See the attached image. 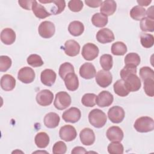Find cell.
Here are the masks:
<instances>
[{
	"label": "cell",
	"instance_id": "12",
	"mask_svg": "<svg viewBox=\"0 0 154 154\" xmlns=\"http://www.w3.org/2000/svg\"><path fill=\"white\" fill-rule=\"evenodd\" d=\"M81 117V112L79 109L76 107H72L65 111L62 115L63 119L66 122L72 123H76L79 120Z\"/></svg>",
	"mask_w": 154,
	"mask_h": 154
},
{
	"label": "cell",
	"instance_id": "8",
	"mask_svg": "<svg viewBox=\"0 0 154 154\" xmlns=\"http://www.w3.org/2000/svg\"><path fill=\"white\" fill-rule=\"evenodd\" d=\"M37 103L43 106L50 105L54 99V94L49 90L45 89L38 91L36 95Z\"/></svg>",
	"mask_w": 154,
	"mask_h": 154
},
{
	"label": "cell",
	"instance_id": "40",
	"mask_svg": "<svg viewBox=\"0 0 154 154\" xmlns=\"http://www.w3.org/2000/svg\"><path fill=\"white\" fill-rule=\"evenodd\" d=\"M140 76L144 81L147 79H154V71L149 67H143L140 69Z\"/></svg>",
	"mask_w": 154,
	"mask_h": 154
},
{
	"label": "cell",
	"instance_id": "44",
	"mask_svg": "<svg viewBox=\"0 0 154 154\" xmlns=\"http://www.w3.org/2000/svg\"><path fill=\"white\" fill-rule=\"evenodd\" d=\"M137 73V67L130 66V65H126L123 69H122L120 71V75L123 80L126 78L129 75L131 74H136Z\"/></svg>",
	"mask_w": 154,
	"mask_h": 154
},
{
	"label": "cell",
	"instance_id": "38",
	"mask_svg": "<svg viewBox=\"0 0 154 154\" xmlns=\"http://www.w3.org/2000/svg\"><path fill=\"white\" fill-rule=\"evenodd\" d=\"M96 95L94 93H86L81 99V102L85 106L93 107L96 105Z\"/></svg>",
	"mask_w": 154,
	"mask_h": 154
},
{
	"label": "cell",
	"instance_id": "7",
	"mask_svg": "<svg viewBox=\"0 0 154 154\" xmlns=\"http://www.w3.org/2000/svg\"><path fill=\"white\" fill-rule=\"evenodd\" d=\"M125 116V112L123 108L119 106H114L110 108L108 111V117L113 123H121Z\"/></svg>",
	"mask_w": 154,
	"mask_h": 154
},
{
	"label": "cell",
	"instance_id": "46",
	"mask_svg": "<svg viewBox=\"0 0 154 154\" xmlns=\"http://www.w3.org/2000/svg\"><path fill=\"white\" fill-rule=\"evenodd\" d=\"M83 2L79 0H71L68 2V7L70 11L79 12L83 8Z\"/></svg>",
	"mask_w": 154,
	"mask_h": 154
},
{
	"label": "cell",
	"instance_id": "6",
	"mask_svg": "<svg viewBox=\"0 0 154 154\" xmlns=\"http://www.w3.org/2000/svg\"><path fill=\"white\" fill-rule=\"evenodd\" d=\"M95 79L97 84L100 87L106 88L111 84L112 81V76L111 72L109 71L100 70L96 73L95 75Z\"/></svg>",
	"mask_w": 154,
	"mask_h": 154
},
{
	"label": "cell",
	"instance_id": "30",
	"mask_svg": "<svg viewBox=\"0 0 154 154\" xmlns=\"http://www.w3.org/2000/svg\"><path fill=\"white\" fill-rule=\"evenodd\" d=\"M127 50L126 45L122 42H116L111 46V53L114 55H124Z\"/></svg>",
	"mask_w": 154,
	"mask_h": 154
},
{
	"label": "cell",
	"instance_id": "41",
	"mask_svg": "<svg viewBox=\"0 0 154 154\" xmlns=\"http://www.w3.org/2000/svg\"><path fill=\"white\" fill-rule=\"evenodd\" d=\"M144 90L150 97L154 96V79H147L144 81Z\"/></svg>",
	"mask_w": 154,
	"mask_h": 154
},
{
	"label": "cell",
	"instance_id": "5",
	"mask_svg": "<svg viewBox=\"0 0 154 154\" xmlns=\"http://www.w3.org/2000/svg\"><path fill=\"white\" fill-rule=\"evenodd\" d=\"M39 35L44 38H49L52 37L55 32L54 24L51 21L42 22L38 28Z\"/></svg>",
	"mask_w": 154,
	"mask_h": 154
},
{
	"label": "cell",
	"instance_id": "23",
	"mask_svg": "<svg viewBox=\"0 0 154 154\" xmlns=\"http://www.w3.org/2000/svg\"><path fill=\"white\" fill-rule=\"evenodd\" d=\"M60 120V116L55 112H51L46 114L44 117V124L46 127L53 129L57 127Z\"/></svg>",
	"mask_w": 154,
	"mask_h": 154
},
{
	"label": "cell",
	"instance_id": "32",
	"mask_svg": "<svg viewBox=\"0 0 154 154\" xmlns=\"http://www.w3.org/2000/svg\"><path fill=\"white\" fill-rule=\"evenodd\" d=\"M125 65H130L137 67L140 63V57L137 53L131 52L128 54L125 58Z\"/></svg>",
	"mask_w": 154,
	"mask_h": 154
},
{
	"label": "cell",
	"instance_id": "10",
	"mask_svg": "<svg viewBox=\"0 0 154 154\" xmlns=\"http://www.w3.org/2000/svg\"><path fill=\"white\" fill-rule=\"evenodd\" d=\"M125 85L129 92H134L140 90L141 86V80L136 74H131L124 79Z\"/></svg>",
	"mask_w": 154,
	"mask_h": 154
},
{
	"label": "cell",
	"instance_id": "18",
	"mask_svg": "<svg viewBox=\"0 0 154 154\" xmlns=\"http://www.w3.org/2000/svg\"><path fill=\"white\" fill-rule=\"evenodd\" d=\"M63 49L67 55L75 57L79 53L80 45L74 40H69L65 42Z\"/></svg>",
	"mask_w": 154,
	"mask_h": 154
},
{
	"label": "cell",
	"instance_id": "29",
	"mask_svg": "<svg viewBox=\"0 0 154 154\" xmlns=\"http://www.w3.org/2000/svg\"><path fill=\"white\" fill-rule=\"evenodd\" d=\"M108 17L100 13H96L91 17V22L96 27L102 28L108 23Z\"/></svg>",
	"mask_w": 154,
	"mask_h": 154
},
{
	"label": "cell",
	"instance_id": "9",
	"mask_svg": "<svg viewBox=\"0 0 154 154\" xmlns=\"http://www.w3.org/2000/svg\"><path fill=\"white\" fill-rule=\"evenodd\" d=\"M59 135L61 139L65 141H71L75 140L77 136L75 128L70 125L62 126L59 131Z\"/></svg>",
	"mask_w": 154,
	"mask_h": 154
},
{
	"label": "cell",
	"instance_id": "49",
	"mask_svg": "<svg viewBox=\"0 0 154 154\" xmlns=\"http://www.w3.org/2000/svg\"><path fill=\"white\" fill-rule=\"evenodd\" d=\"M87 152L86 151L85 149L81 147V146H77L73 149L71 153H86Z\"/></svg>",
	"mask_w": 154,
	"mask_h": 154
},
{
	"label": "cell",
	"instance_id": "39",
	"mask_svg": "<svg viewBox=\"0 0 154 154\" xmlns=\"http://www.w3.org/2000/svg\"><path fill=\"white\" fill-rule=\"evenodd\" d=\"M27 63L33 67H37L42 66L44 63L42 60V57L37 55V54H31L27 58Z\"/></svg>",
	"mask_w": 154,
	"mask_h": 154
},
{
	"label": "cell",
	"instance_id": "47",
	"mask_svg": "<svg viewBox=\"0 0 154 154\" xmlns=\"http://www.w3.org/2000/svg\"><path fill=\"white\" fill-rule=\"evenodd\" d=\"M85 3L87 5L91 8H97L101 5L102 3V0H85Z\"/></svg>",
	"mask_w": 154,
	"mask_h": 154
},
{
	"label": "cell",
	"instance_id": "19",
	"mask_svg": "<svg viewBox=\"0 0 154 154\" xmlns=\"http://www.w3.org/2000/svg\"><path fill=\"white\" fill-rule=\"evenodd\" d=\"M57 78L56 73L52 69H47L43 70L40 75V80L43 84L50 87L55 82Z\"/></svg>",
	"mask_w": 154,
	"mask_h": 154
},
{
	"label": "cell",
	"instance_id": "35",
	"mask_svg": "<svg viewBox=\"0 0 154 154\" xmlns=\"http://www.w3.org/2000/svg\"><path fill=\"white\" fill-rule=\"evenodd\" d=\"M140 42L144 48H150L153 45L154 37L150 34L141 33L140 35Z\"/></svg>",
	"mask_w": 154,
	"mask_h": 154
},
{
	"label": "cell",
	"instance_id": "17",
	"mask_svg": "<svg viewBox=\"0 0 154 154\" xmlns=\"http://www.w3.org/2000/svg\"><path fill=\"white\" fill-rule=\"evenodd\" d=\"M96 69L94 65L90 63H85L79 69L80 76L85 79L93 78L96 75Z\"/></svg>",
	"mask_w": 154,
	"mask_h": 154
},
{
	"label": "cell",
	"instance_id": "50",
	"mask_svg": "<svg viewBox=\"0 0 154 154\" xmlns=\"http://www.w3.org/2000/svg\"><path fill=\"white\" fill-rule=\"evenodd\" d=\"M153 6H151L150 7H149L147 11L146 12V14L147 16V17L152 19H154V17H153Z\"/></svg>",
	"mask_w": 154,
	"mask_h": 154
},
{
	"label": "cell",
	"instance_id": "45",
	"mask_svg": "<svg viewBox=\"0 0 154 154\" xmlns=\"http://www.w3.org/2000/svg\"><path fill=\"white\" fill-rule=\"evenodd\" d=\"M67 150L66 144L61 141H57L52 147V153L54 154H64Z\"/></svg>",
	"mask_w": 154,
	"mask_h": 154
},
{
	"label": "cell",
	"instance_id": "20",
	"mask_svg": "<svg viewBox=\"0 0 154 154\" xmlns=\"http://www.w3.org/2000/svg\"><path fill=\"white\" fill-rule=\"evenodd\" d=\"M64 81L66 88L72 91H74L78 88L79 80L75 73H68L64 78Z\"/></svg>",
	"mask_w": 154,
	"mask_h": 154
},
{
	"label": "cell",
	"instance_id": "33",
	"mask_svg": "<svg viewBox=\"0 0 154 154\" xmlns=\"http://www.w3.org/2000/svg\"><path fill=\"white\" fill-rule=\"evenodd\" d=\"M100 64L104 70L108 71L112 67V57L109 54H103L100 58Z\"/></svg>",
	"mask_w": 154,
	"mask_h": 154
},
{
	"label": "cell",
	"instance_id": "1",
	"mask_svg": "<svg viewBox=\"0 0 154 154\" xmlns=\"http://www.w3.org/2000/svg\"><path fill=\"white\" fill-rule=\"evenodd\" d=\"M88 121L94 128H101L106 123L107 117L103 111L96 108L89 112Z\"/></svg>",
	"mask_w": 154,
	"mask_h": 154
},
{
	"label": "cell",
	"instance_id": "3",
	"mask_svg": "<svg viewBox=\"0 0 154 154\" xmlns=\"http://www.w3.org/2000/svg\"><path fill=\"white\" fill-rule=\"evenodd\" d=\"M71 102V97L67 92L60 91L55 95L54 105L57 109L63 110L70 105Z\"/></svg>",
	"mask_w": 154,
	"mask_h": 154
},
{
	"label": "cell",
	"instance_id": "37",
	"mask_svg": "<svg viewBox=\"0 0 154 154\" xmlns=\"http://www.w3.org/2000/svg\"><path fill=\"white\" fill-rule=\"evenodd\" d=\"M108 152L111 154H123L124 147L122 144L117 141H112L108 146Z\"/></svg>",
	"mask_w": 154,
	"mask_h": 154
},
{
	"label": "cell",
	"instance_id": "26",
	"mask_svg": "<svg viewBox=\"0 0 154 154\" xmlns=\"http://www.w3.org/2000/svg\"><path fill=\"white\" fill-rule=\"evenodd\" d=\"M68 31L71 35L75 37L79 36L84 32V26L80 21L74 20L69 25Z\"/></svg>",
	"mask_w": 154,
	"mask_h": 154
},
{
	"label": "cell",
	"instance_id": "25",
	"mask_svg": "<svg viewBox=\"0 0 154 154\" xmlns=\"http://www.w3.org/2000/svg\"><path fill=\"white\" fill-rule=\"evenodd\" d=\"M31 9L35 17L39 19H45L51 15V13H49L45 7L38 4L37 1H33Z\"/></svg>",
	"mask_w": 154,
	"mask_h": 154
},
{
	"label": "cell",
	"instance_id": "21",
	"mask_svg": "<svg viewBox=\"0 0 154 154\" xmlns=\"http://www.w3.org/2000/svg\"><path fill=\"white\" fill-rule=\"evenodd\" d=\"M116 8L117 4L116 1L112 0L104 1L103 2H102L100 5V13L104 14L106 16H111L115 13Z\"/></svg>",
	"mask_w": 154,
	"mask_h": 154
},
{
	"label": "cell",
	"instance_id": "15",
	"mask_svg": "<svg viewBox=\"0 0 154 154\" xmlns=\"http://www.w3.org/2000/svg\"><path fill=\"white\" fill-rule=\"evenodd\" d=\"M106 135L110 141L120 142L123 138L124 134L120 128L116 126H112L107 129Z\"/></svg>",
	"mask_w": 154,
	"mask_h": 154
},
{
	"label": "cell",
	"instance_id": "31",
	"mask_svg": "<svg viewBox=\"0 0 154 154\" xmlns=\"http://www.w3.org/2000/svg\"><path fill=\"white\" fill-rule=\"evenodd\" d=\"M146 15V9L140 5L134 6L130 11L131 17L135 20H141Z\"/></svg>",
	"mask_w": 154,
	"mask_h": 154
},
{
	"label": "cell",
	"instance_id": "34",
	"mask_svg": "<svg viewBox=\"0 0 154 154\" xmlns=\"http://www.w3.org/2000/svg\"><path fill=\"white\" fill-rule=\"evenodd\" d=\"M140 28L144 32L154 31V19L144 17L140 21Z\"/></svg>",
	"mask_w": 154,
	"mask_h": 154
},
{
	"label": "cell",
	"instance_id": "2",
	"mask_svg": "<svg viewBox=\"0 0 154 154\" xmlns=\"http://www.w3.org/2000/svg\"><path fill=\"white\" fill-rule=\"evenodd\" d=\"M134 127L137 132H149L153 130L154 121L152 118L148 116L140 117L135 120Z\"/></svg>",
	"mask_w": 154,
	"mask_h": 154
},
{
	"label": "cell",
	"instance_id": "28",
	"mask_svg": "<svg viewBox=\"0 0 154 154\" xmlns=\"http://www.w3.org/2000/svg\"><path fill=\"white\" fill-rule=\"evenodd\" d=\"M113 88L114 93L120 97L127 96L129 93V91L125 87L124 80H123L122 79L117 80L114 84Z\"/></svg>",
	"mask_w": 154,
	"mask_h": 154
},
{
	"label": "cell",
	"instance_id": "24",
	"mask_svg": "<svg viewBox=\"0 0 154 154\" xmlns=\"http://www.w3.org/2000/svg\"><path fill=\"white\" fill-rule=\"evenodd\" d=\"M16 86L15 78L9 74L3 75L1 78V87L2 90L9 91L13 90Z\"/></svg>",
	"mask_w": 154,
	"mask_h": 154
},
{
	"label": "cell",
	"instance_id": "4",
	"mask_svg": "<svg viewBox=\"0 0 154 154\" xmlns=\"http://www.w3.org/2000/svg\"><path fill=\"white\" fill-rule=\"evenodd\" d=\"M99 53V48L96 45L92 43H88L82 47L81 54L85 60L92 61L98 56Z\"/></svg>",
	"mask_w": 154,
	"mask_h": 154
},
{
	"label": "cell",
	"instance_id": "13",
	"mask_svg": "<svg viewBox=\"0 0 154 154\" xmlns=\"http://www.w3.org/2000/svg\"><path fill=\"white\" fill-rule=\"evenodd\" d=\"M113 95L108 91H102L96 98V103L99 107L103 108L110 106L113 102Z\"/></svg>",
	"mask_w": 154,
	"mask_h": 154
},
{
	"label": "cell",
	"instance_id": "22",
	"mask_svg": "<svg viewBox=\"0 0 154 154\" xmlns=\"http://www.w3.org/2000/svg\"><path fill=\"white\" fill-rule=\"evenodd\" d=\"M16 37L15 32L10 28H4L1 32V40L6 45H12L15 42Z\"/></svg>",
	"mask_w": 154,
	"mask_h": 154
},
{
	"label": "cell",
	"instance_id": "36",
	"mask_svg": "<svg viewBox=\"0 0 154 154\" xmlns=\"http://www.w3.org/2000/svg\"><path fill=\"white\" fill-rule=\"evenodd\" d=\"M75 70L73 65L68 62H65L61 64L59 68V75L61 79H64L65 76L70 73H74Z\"/></svg>",
	"mask_w": 154,
	"mask_h": 154
},
{
	"label": "cell",
	"instance_id": "11",
	"mask_svg": "<svg viewBox=\"0 0 154 154\" xmlns=\"http://www.w3.org/2000/svg\"><path fill=\"white\" fill-rule=\"evenodd\" d=\"M17 78L23 83H31L35 79V72L31 67L27 66L22 67L18 72Z\"/></svg>",
	"mask_w": 154,
	"mask_h": 154
},
{
	"label": "cell",
	"instance_id": "27",
	"mask_svg": "<svg viewBox=\"0 0 154 154\" xmlns=\"http://www.w3.org/2000/svg\"><path fill=\"white\" fill-rule=\"evenodd\" d=\"M34 141L37 147L40 149H44L48 146L50 140L49 135L46 132H40L37 134Z\"/></svg>",
	"mask_w": 154,
	"mask_h": 154
},
{
	"label": "cell",
	"instance_id": "42",
	"mask_svg": "<svg viewBox=\"0 0 154 154\" xmlns=\"http://www.w3.org/2000/svg\"><path fill=\"white\" fill-rule=\"evenodd\" d=\"M12 64L11 58L7 55L0 56V71L6 72L10 69Z\"/></svg>",
	"mask_w": 154,
	"mask_h": 154
},
{
	"label": "cell",
	"instance_id": "51",
	"mask_svg": "<svg viewBox=\"0 0 154 154\" xmlns=\"http://www.w3.org/2000/svg\"><path fill=\"white\" fill-rule=\"evenodd\" d=\"M140 6H148L152 2L151 0H140L137 1Z\"/></svg>",
	"mask_w": 154,
	"mask_h": 154
},
{
	"label": "cell",
	"instance_id": "16",
	"mask_svg": "<svg viewBox=\"0 0 154 154\" xmlns=\"http://www.w3.org/2000/svg\"><path fill=\"white\" fill-rule=\"evenodd\" d=\"M79 138L82 144L85 146H91L95 141L94 133L93 131L89 128H85L81 131Z\"/></svg>",
	"mask_w": 154,
	"mask_h": 154
},
{
	"label": "cell",
	"instance_id": "48",
	"mask_svg": "<svg viewBox=\"0 0 154 154\" xmlns=\"http://www.w3.org/2000/svg\"><path fill=\"white\" fill-rule=\"evenodd\" d=\"M33 1L31 0H28V1H19L18 3L20 5V6L26 10H31V7H32Z\"/></svg>",
	"mask_w": 154,
	"mask_h": 154
},
{
	"label": "cell",
	"instance_id": "14",
	"mask_svg": "<svg viewBox=\"0 0 154 154\" xmlns=\"http://www.w3.org/2000/svg\"><path fill=\"white\" fill-rule=\"evenodd\" d=\"M97 40L102 44L112 42L114 40L115 37L112 31L106 28L100 29L96 34Z\"/></svg>",
	"mask_w": 154,
	"mask_h": 154
},
{
	"label": "cell",
	"instance_id": "43",
	"mask_svg": "<svg viewBox=\"0 0 154 154\" xmlns=\"http://www.w3.org/2000/svg\"><path fill=\"white\" fill-rule=\"evenodd\" d=\"M52 3H54L55 5V8H53L51 10V14L54 15L58 14L64 11L66 7V2L63 0H56V1H51Z\"/></svg>",
	"mask_w": 154,
	"mask_h": 154
}]
</instances>
